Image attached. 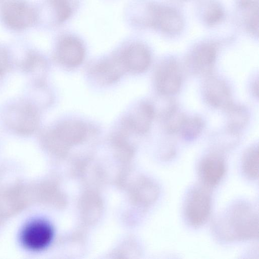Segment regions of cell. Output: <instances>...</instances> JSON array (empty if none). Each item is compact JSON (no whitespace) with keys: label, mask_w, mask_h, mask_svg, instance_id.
<instances>
[{"label":"cell","mask_w":259,"mask_h":259,"mask_svg":"<svg viewBox=\"0 0 259 259\" xmlns=\"http://www.w3.org/2000/svg\"><path fill=\"white\" fill-rule=\"evenodd\" d=\"M126 70L120 56L104 60L97 64L94 70V74L99 81L111 83L118 79Z\"/></svg>","instance_id":"cell-14"},{"label":"cell","mask_w":259,"mask_h":259,"mask_svg":"<svg viewBox=\"0 0 259 259\" xmlns=\"http://www.w3.org/2000/svg\"><path fill=\"white\" fill-rule=\"evenodd\" d=\"M210 189L201 185L192 188L185 199L184 213L186 222L193 227L201 226L207 221L211 210Z\"/></svg>","instance_id":"cell-3"},{"label":"cell","mask_w":259,"mask_h":259,"mask_svg":"<svg viewBox=\"0 0 259 259\" xmlns=\"http://www.w3.org/2000/svg\"><path fill=\"white\" fill-rule=\"evenodd\" d=\"M85 50L82 42L73 36H65L59 41L57 48V56L64 65L75 67L83 60Z\"/></svg>","instance_id":"cell-12"},{"label":"cell","mask_w":259,"mask_h":259,"mask_svg":"<svg viewBox=\"0 0 259 259\" xmlns=\"http://www.w3.org/2000/svg\"><path fill=\"white\" fill-rule=\"evenodd\" d=\"M187 117L177 109L167 115L163 120L165 131L169 134L180 132Z\"/></svg>","instance_id":"cell-20"},{"label":"cell","mask_w":259,"mask_h":259,"mask_svg":"<svg viewBox=\"0 0 259 259\" xmlns=\"http://www.w3.org/2000/svg\"><path fill=\"white\" fill-rule=\"evenodd\" d=\"M223 15L222 8L218 4H212L206 9L204 19L207 24L214 25L222 20Z\"/></svg>","instance_id":"cell-22"},{"label":"cell","mask_w":259,"mask_h":259,"mask_svg":"<svg viewBox=\"0 0 259 259\" xmlns=\"http://www.w3.org/2000/svg\"><path fill=\"white\" fill-rule=\"evenodd\" d=\"M148 13L147 23L163 32L177 33L183 28L182 16L172 8L153 5L148 7Z\"/></svg>","instance_id":"cell-7"},{"label":"cell","mask_w":259,"mask_h":259,"mask_svg":"<svg viewBox=\"0 0 259 259\" xmlns=\"http://www.w3.org/2000/svg\"><path fill=\"white\" fill-rule=\"evenodd\" d=\"M258 81H256L254 82L253 85L252 86V92L253 93L254 95L258 97Z\"/></svg>","instance_id":"cell-24"},{"label":"cell","mask_w":259,"mask_h":259,"mask_svg":"<svg viewBox=\"0 0 259 259\" xmlns=\"http://www.w3.org/2000/svg\"><path fill=\"white\" fill-rule=\"evenodd\" d=\"M59 140L77 142L83 138L87 134L85 124L78 120H68L59 123L49 132Z\"/></svg>","instance_id":"cell-15"},{"label":"cell","mask_w":259,"mask_h":259,"mask_svg":"<svg viewBox=\"0 0 259 259\" xmlns=\"http://www.w3.org/2000/svg\"><path fill=\"white\" fill-rule=\"evenodd\" d=\"M9 59L7 52L0 47V77L8 70L9 67Z\"/></svg>","instance_id":"cell-23"},{"label":"cell","mask_w":259,"mask_h":259,"mask_svg":"<svg viewBox=\"0 0 259 259\" xmlns=\"http://www.w3.org/2000/svg\"><path fill=\"white\" fill-rule=\"evenodd\" d=\"M45 64L43 58L36 54L31 53L27 56L23 63L22 67L24 71L34 73L36 70L37 71Z\"/></svg>","instance_id":"cell-21"},{"label":"cell","mask_w":259,"mask_h":259,"mask_svg":"<svg viewBox=\"0 0 259 259\" xmlns=\"http://www.w3.org/2000/svg\"><path fill=\"white\" fill-rule=\"evenodd\" d=\"M6 126L15 134H33L38 127L39 117L34 106L28 102H19L10 105L4 112Z\"/></svg>","instance_id":"cell-2"},{"label":"cell","mask_w":259,"mask_h":259,"mask_svg":"<svg viewBox=\"0 0 259 259\" xmlns=\"http://www.w3.org/2000/svg\"><path fill=\"white\" fill-rule=\"evenodd\" d=\"M217 56L215 47L204 44L195 48L187 60V66L196 74L211 75Z\"/></svg>","instance_id":"cell-10"},{"label":"cell","mask_w":259,"mask_h":259,"mask_svg":"<svg viewBox=\"0 0 259 259\" xmlns=\"http://www.w3.org/2000/svg\"><path fill=\"white\" fill-rule=\"evenodd\" d=\"M1 1V0H0Z\"/></svg>","instance_id":"cell-25"},{"label":"cell","mask_w":259,"mask_h":259,"mask_svg":"<svg viewBox=\"0 0 259 259\" xmlns=\"http://www.w3.org/2000/svg\"><path fill=\"white\" fill-rule=\"evenodd\" d=\"M155 82L158 92L163 96L176 94L182 83V75L178 63L173 59H166L157 66Z\"/></svg>","instance_id":"cell-5"},{"label":"cell","mask_w":259,"mask_h":259,"mask_svg":"<svg viewBox=\"0 0 259 259\" xmlns=\"http://www.w3.org/2000/svg\"><path fill=\"white\" fill-rule=\"evenodd\" d=\"M212 227L214 234L224 241L257 239L258 236V212L248 202H236L216 218Z\"/></svg>","instance_id":"cell-1"},{"label":"cell","mask_w":259,"mask_h":259,"mask_svg":"<svg viewBox=\"0 0 259 259\" xmlns=\"http://www.w3.org/2000/svg\"><path fill=\"white\" fill-rule=\"evenodd\" d=\"M204 127V122L201 117H187L180 133L185 140H193L200 135Z\"/></svg>","instance_id":"cell-18"},{"label":"cell","mask_w":259,"mask_h":259,"mask_svg":"<svg viewBox=\"0 0 259 259\" xmlns=\"http://www.w3.org/2000/svg\"><path fill=\"white\" fill-rule=\"evenodd\" d=\"M206 77L202 89L205 102L212 107L224 110L233 102L229 86L223 80L211 75Z\"/></svg>","instance_id":"cell-9"},{"label":"cell","mask_w":259,"mask_h":259,"mask_svg":"<svg viewBox=\"0 0 259 259\" xmlns=\"http://www.w3.org/2000/svg\"><path fill=\"white\" fill-rule=\"evenodd\" d=\"M54 236L52 227L47 221L37 219L27 223L22 229L20 240L27 249L40 250L47 247Z\"/></svg>","instance_id":"cell-6"},{"label":"cell","mask_w":259,"mask_h":259,"mask_svg":"<svg viewBox=\"0 0 259 259\" xmlns=\"http://www.w3.org/2000/svg\"><path fill=\"white\" fill-rule=\"evenodd\" d=\"M198 174L202 185L211 189L224 178L227 166L225 158L218 153H211L203 157L198 165Z\"/></svg>","instance_id":"cell-8"},{"label":"cell","mask_w":259,"mask_h":259,"mask_svg":"<svg viewBox=\"0 0 259 259\" xmlns=\"http://www.w3.org/2000/svg\"><path fill=\"white\" fill-rule=\"evenodd\" d=\"M126 70L134 72L141 73L146 71L151 63V55L148 49L143 45H131L120 56Z\"/></svg>","instance_id":"cell-13"},{"label":"cell","mask_w":259,"mask_h":259,"mask_svg":"<svg viewBox=\"0 0 259 259\" xmlns=\"http://www.w3.org/2000/svg\"><path fill=\"white\" fill-rule=\"evenodd\" d=\"M242 170L244 176L251 180L258 178V150L257 146L248 148L243 153Z\"/></svg>","instance_id":"cell-17"},{"label":"cell","mask_w":259,"mask_h":259,"mask_svg":"<svg viewBox=\"0 0 259 259\" xmlns=\"http://www.w3.org/2000/svg\"><path fill=\"white\" fill-rule=\"evenodd\" d=\"M227 115L228 131L237 135L244 128L249 120V114L244 106L233 102L224 109Z\"/></svg>","instance_id":"cell-16"},{"label":"cell","mask_w":259,"mask_h":259,"mask_svg":"<svg viewBox=\"0 0 259 259\" xmlns=\"http://www.w3.org/2000/svg\"><path fill=\"white\" fill-rule=\"evenodd\" d=\"M155 115L154 106L148 102H142L124 120L123 126L137 134H145L149 130Z\"/></svg>","instance_id":"cell-11"},{"label":"cell","mask_w":259,"mask_h":259,"mask_svg":"<svg viewBox=\"0 0 259 259\" xmlns=\"http://www.w3.org/2000/svg\"><path fill=\"white\" fill-rule=\"evenodd\" d=\"M1 14L4 23L15 30L27 29L37 20L35 9L22 0H9L2 6Z\"/></svg>","instance_id":"cell-4"},{"label":"cell","mask_w":259,"mask_h":259,"mask_svg":"<svg viewBox=\"0 0 259 259\" xmlns=\"http://www.w3.org/2000/svg\"><path fill=\"white\" fill-rule=\"evenodd\" d=\"M77 0H50L53 8L56 20L62 23L68 20L72 15L77 4Z\"/></svg>","instance_id":"cell-19"}]
</instances>
